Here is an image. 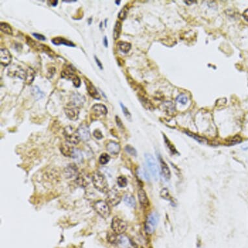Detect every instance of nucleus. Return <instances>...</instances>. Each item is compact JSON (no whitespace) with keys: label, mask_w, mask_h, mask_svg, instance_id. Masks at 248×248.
Listing matches in <instances>:
<instances>
[{"label":"nucleus","mask_w":248,"mask_h":248,"mask_svg":"<svg viewBox=\"0 0 248 248\" xmlns=\"http://www.w3.org/2000/svg\"><path fill=\"white\" fill-rule=\"evenodd\" d=\"M92 181L94 187L96 190L102 193H107L109 192L108 183L105 177L100 172H96L92 178Z\"/></svg>","instance_id":"1"},{"label":"nucleus","mask_w":248,"mask_h":248,"mask_svg":"<svg viewBox=\"0 0 248 248\" xmlns=\"http://www.w3.org/2000/svg\"><path fill=\"white\" fill-rule=\"evenodd\" d=\"M145 159L147 166L155 181H158L159 179V168L155 158L151 154L146 153Z\"/></svg>","instance_id":"2"},{"label":"nucleus","mask_w":248,"mask_h":248,"mask_svg":"<svg viewBox=\"0 0 248 248\" xmlns=\"http://www.w3.org/2000/svg\"><path fill=\"white\" fill-rule=\"evenodd\" d=\"M63 134L66 141L70 144L77 145L79 143L81 138L79 136V134L72 126L69 125L65 127L63 131Z\"/></svg>","instance_id":"3"},{"label":"nucleus","mask_w":248,"mask_h":248,"mask_svg":"<svg viewBox=\"0 0 248 248\" xmlns=\"http://www.w3.org/2000/svg\"><path fill=\"white\" fill-rule=\"evenodd\" d=\"M72 68L73 67L72 66H69L68 67H67V69L66 70H63L62 72L61 77L62 78H64V79L72 80L74 85L76 88H79L81 85V81L80 78L75 74L74 70H73Z\"/></svg>","instance_id":"4"},{"label":"nucleus","mask_w":248,"mask_h":248,"mask_svg":"<svg viewBox=\"0 0 248 248\" xmlns=\"http://www.w3.org/2000/svg\"><path fill=\"white\" fill-rule=\"evenodd\" d=\"M159 222V215L153 212L149 214L145 224L146 231L149 235L153 234Z\"/></svg>","instance_id":"5"},{"label":"nucleus","mask_w":248,"mask_h":248,"mask_svg":"<svg viewBox=\"0 0 248 248\" xmlns=\"http://www.w3.org/2000/svg\"><path fill=\"white\" fill-rule=\"evenodd\" d=\"M111 228L115 234L119 235L126 231L127 224L123 219L116 216L112 219Z\"/></svg>","instance_id":"6"},{"label":"nucleus","mask_w":248,"mask_h":248,"mask_svg":"<svg viewBox=\"0 0 248 248\" xmlns=\"http://www.w3.org/2000/svg\"><path fill=\"white\" fill-rule=\"evenodd\" d=\"M94 208L97 213L103 218L109 216L110 209L107 202L103 201H97L94 205Z\"/></svg>","instance_id":"7"},{"label":"nucleus","mask_w":248,"mask_h":248,"mask_svg":"<svg viewBox=\"0 0 248 248\" xmlns=\"http://www.w3.org/2000/svg\"><path fill=\"white\" fill-rule=\"evenodd\" d=\"M122 197L115 189H112L107 192V202L112 206H116L121 201Z\"/></svg>","instance_id":"8"},{"label":"nucleus","mask_w":248,"mask_h":248,"mask_svg":"<svg viewBox=\"0 0 248 248\" xmlns=\"http://www.w3.org/2000/svg\"><path fill=\"white\" fill-rule=\"evenodd\" d=\"M65 111L67 117L71 120L77 119L79 115V108L75 107L72 103H69L67 107L65 109Z\"/></svg>","instance_id":"9"},{"label":"nucleus","mask_w":248,"mask_h":248,"mask_svg":"<svg viewBox=\"0 0 248 248\" xmlns=\"http://www.w3.org/2000/svg\"><path fill=\"white\" fill-rule=\"evenodd\" d=\"M26 42H27V44L29 45V46H31V47H33V49H36V50L38 51H44L45 52H46L47 53H53L52 49L49 48V47H47L46 45H44V44H41L37 42H35L34 40H33L32 38H31L30 37H26Z\"/></svg>","instance_id":"10"},{"label":"nucleus","mask_w":248,"mask_h":248,"mask_svg":"<svg viewBox=\"0 0 248 248\" xmlns=\"http://www.w3.org/2000/svg\"><path fill=\"white\" fill-rule=\"evenodd\" d=\"M12 61V55L6 48L0 49V63L3 66H9Z\"/></svg>","instance_id":"11"},{"label":"nucleus","mask_w":248,"mask_h":248,"mask_svg":"<svg viewBox=\"0 0 248 248\" xmlns=\"http://www.w3.org/2000/svg\"><path fill=\"white\" fill-rule=\"evenodd\" d=\"M79 136L83 141H88L90 138V131L89 127L86 124H82L77 130Z\"/></svg>","instance_id":"12"},{"label":"nucleus","mask_w":248,"mask_h":248,"mask_svg":"<svg viewBox=\"0 0 248 248\" xmlns=\"http://www.w3.org/2000/svg\"><path fill=\"white\" fill-rule=\"evenodd\" d=\"M84 83L86 84L87 86V90L88 91V92L89 95L93 97L95 100H100V95L99 94L97 89L94 87V84L92 83L88 79H84Z\"/></svg>","instance_id":"13"},{"label":"nucleus","mask_w":248,"mask_h":248,"mask_svg":"<svg viewBox=\"0 0 248 248\" xmlns=\"http://www.w3.org/2000/svg\"><path fill=\"white\" fill-rule=\"evenodd\" d=\"M8 74L12 77H17L20 78L22 79H25L26 77V72L20 66L15 67V66H12V68L9 70Z\"/></svg>","instance_id":"14"},{"label":"nucleus","mask_w":248,"mask_h":248,"mask_svg":"<svg viewBox=\"0 0 248 248\" xmlns=\"http://www.w3.org/2000/svg\"><path fill=\"white\" fill-rule=\"evenodd\" d=\"M71 100H72V102L70 103H72L78 108L83 107L84 103L85 102V98L79 93H74L72 95Z\"/></svg>","instance_id":"15"},{"label":"nucleus","mask_w":248,"mask_h":248,"mask_svg":"<svg viewBox=\"0 0 248 248\" xmlns=\"http://www.w3.org/2000/svg\"><path fill=\"white\" fill-rule=\"evenodd\" d=\"M76 183L81 187H86L90 183L89 176L84 173H80L76 178Z\"/></svg>","instance_id":"16"},{"label":"nucleus","mask_w":248,"mask_h":248,"mask_svg":"<svg viewBox=\"0 0 248 248\" xmlns=\"http://www.w3.org/2000/svg\"><path fill=\"white\" fill-rule=\"evenodd\" d=\"M159 162H160V167H161L162 174L163 176L165 177V178H166L167 180H169L171 178L170 169H169L168 166L164 161V160L162 159L160 156V157L159 156Z\"/></svg>","instance_id":"17"},{"label":"nucleus","mask_w":248,"mask_h":248,"mask_svg":"<svg viewBox=\"0 0 248 248\" xmlns=\"http://www.w3.org/2000/svg\"><path fill=\"white\" fill-rule=\"evenodd\" d=\"M78 168L75 164H70L65 169V175L66 178H72L77 174Z\"/></svg>","instance_id":"18"},{"label":"nucleus","mask_w":248,"mask_h":248,"mask_svg":"<svg viewBox=\"0 0 248 248\" xmlns=\"http://www.w3.org/2000/svg\"><path fill=\"white\" fill-rule=\"evenodd\" d=\"M92 108V110L96 116H103L106 115L108 113V110L107 107L103 104H95Z\"/></svg>","instance_id":"19"},{"label":"nucleus","mask_w":248,"mask_h":248,"mask_svg":"<svg viewBox=\"0 0 248 248\" xmlns=\"http://www.w3.org/2000/svg\"><path fill=\"white\" fill-rule=\"evenodd\" d=\"M52 42L56 46H60V45H65L69 47H75V45L72 42H71L68 40H66L62 37H55L52 40Z\"/></svg>","instance_id":"20"},{"label":"nucleus","mask_w":248,"mask_h":248,"mask_svg":"<svg viewBox=\"0 0 248 248\" xmlns=\"http://www.w3.org/2000/svg\"><path fill=\"white\" fill-rule=\"evenodd\" d=\"M108 151L112 155H118L120 151V146L114 141H110L107 145Z\"/></svg>","instance_id":"21"},{"label":"nucleus","mask_w":248,"mask_h":248,"mask_svg":"<svg viewBox=\"0 0 248 248\" xmlns=\"http://www.w3.org/2000/svg\"><path fill=\"white\" fill-rule=\"evenodd\" d=\"M138 196L139 201H140L142 206L144 207H146L148 206L149 205H150V202H149V200H148L147 196L146 195V192L143 189L140 188L138 190Z\"/></svg>","instance_id":"22"},{"label":"nucleus","mask_w":248,"mask_h":248,"mask_svg":"<svg viewBox=\"0 0 248 248\" xmlns=\"http://www.w3.org/2000/svg\"><path fill=\"white\" fill-rule=\"evenodd\" d=\"M74 148L72 146H69L68 144H62L61 147V153L66 156V157H72V155L74 153Z\"/></svg>","instance_id":"23"},{"label":"nucleus","mask_w":248,"mask_h":248,"mask_svg":"<svg viewBox=\"0 0 248 248\" xmlns=\"http://www.w3.org/2000/svg\"><path fill=\"white\" fill-rule=\"evenodd\" d=\"M162 107L165 109L166 112L169 115H172L175 112V107L174 104L172 101H166L165 102L163 103Z\"/></svg>","instance_id":"24"},{"label":"nucleus","mask_w":248,"mask_h":248,"mask_svg":"<svg viewBox=\"0 0 248 248\" xmlns=\"http://www.w3.org/2000/svg\"><path fill=\"white\" fill-rule=\"evenodd\" d=\"M118 47L119 49L124 53H127L131 48V44L129 42H119L118 43Z\"/></svg>","instance_id":"25"},{"label":"nucleus","mask_w":248,"mask_h":248,"mask_svg":"<svg viewBox=\"0 0 248 248\" xmlns=\"http://www.w3.org/2000/svg\"><path fill=\"white\" fill-rule=\"evenodd\" d=\"M121 32H122V24L118 21V22H116L114 27V29H113V38H114L115 40L118 39V38L120 36V34H121Z\"/></svg>","instance_id":"26"},{"label":"nucleus","mask_w":248,"mask_h":248,"mask_svg":"<svg viewBox=\"0 0 248 248\" xmlns=\"http://www.w3.org/2000/svg\"><path fill=\"white\" fill-rule=\"evenodd\" d=\"M124 202L128 207H134L136 206V201L134 197L130 194H127L124 197Z\"/></svg>","instance_id":"27"},{"label":"nucleus","mask_w":248,"mask_h":248,"mask_svg":"<svg viewBox=\"0 0 248 248\" xmlns=\"http://www.w3.org/2000/svg\"><path fill=\"white\" fill-rule=\"evenodd\" d=\"M0 30H1L3 33L9 35H12L13 33L11 25L5 22H2L0 24Z\"/></svg>","instance_id":"28"},{"label":"nucleus","mask_w":248,"mask_h":248,"mask_svg":"<svg viewBox=\"0 0 248 248\" xmlns=\"http://www.w3.org/2000/svg\"><path fill=\"white\" fill-rule=\"evenodd\" d=\"M34 78V72L32 68H29L26 72L25 81L27 84H31Z\"/></svg>","instance_id":"29"},{"label":"nucleus","mask_w":248,"mask_h":248,"mask_svg":"<svg viewBox=\"0 0 248 248\" xmlns=\"http://www.w3.org/2000/svg\"><path fill=\"white\" fill-rule=\"evenodd\" d=\"M77 162H81L83 159V157L81 151L79 149H75L74 150V153L72 157Z\"/></svg>","instance_id":"30"},{"label":"nucleus","mask_w":248,"mask_h":248,"mask_svg":"<svg viewBox=\"0 0 248 248\" xmlns=\"http://www.w3.org/2000/svg\"><path fill=\"white\" fill-rule=\"evenodd\" d=\"M31 91H32L33 95L34 96V98L36 99V100H39V99L42 98L44 96V93L42 92H41L40 90L39 89V88L37 86L33 87Z\"/></svg>","instance_id":"31"},{"label":"nucleus","mask_w":248,"mask_h":248,"mask_svg":"<svg viewBox=\"0 0 248 248\" xmlns=\"http://www.w3.org/2000/svg\"><path fill=\"white\" fill-rule=\"evenodd\" d=\"M129 12V7L127 5H125L124 7L122 9V10L119 11V12L118 13V17L119 20H124L127 16V14H128Z\"/></svg>","instance_id":"32"},{"label":"nucleus","mask_w":248,"mask_h":248,"mask_svg":"<svg viewBox=\"0 0 248 248\" xmlns=\"http://www.w3.org/2000/svg\"><path fill=\"white\" fill-rule=\"evenodd\" d=\"M185 133L187 134V135H188L190 137H192V138H194V140H197L198 142H200V143L204 144V143H205L207 142V140L205 139V138H203V137H201L200 136H198V135H197V134H194L192 133H190V132H188V131H185Z\"/></svg>","instance_id":"33"},{"label":"nucleus","mask_w":248,"mask_h":248,"mask_svg":"<svg viewBox=\"0 0 248 248\" xmlns=\"http://www.w3.org/2000/svg\"><path fill=\"white\" fill-rule=\"evenodd\" d=\"M140 100L141 101V103L143 104L144 107H145L146 108L148 109H151L153 108V106L151 104V103L147 99H146V97H143V96H140Z\"/></svg>","instance_id":"34"},{"label":"nucleus","mask_w":248,"mask_h":248,"mask_svg":"<svg viewBox=\"0 0 248 248\" xmlns=\"http://www.w3.org/2000/svg\"><path fill=\"white\" fill-rule=\"evenodd\" d=\"M160 194L161 197H162L163 199H165L166 200H169V201H170L172 200V197H171L170 194H169V190L166 188H162L161 190Z\"/></svg>","instance_id":"35"},{"label":"nucleus","mask_w":248,"mask_h":248,"mask_svg":"<svg viewBox=\"0 0 248 248\" xmlns=\"http://www.w3.org/2000/svg\"><path fill=\"white\" fill-rule=\"evenodd\" d=\"M110 156L108 154H107V153H102L100 155V158H99V161H100V164L104 165L107 164V163L110 160Z\"/></svg>","instance_id":"36"},{"label":"nucleus","mask_w":248,"mask_h":248,"mask_svg":"<svg viewBox=\"0 0 248 248\" xmlns=\"http://www.w3.org/2000/svg\"><path fill=\"white\" fill-rule=\"evenodd\" d=\"M117 183L119 187H125L127 185V180L124 176H120L117 179Z\"/></svg>","instance_id":"37"},{"label":"nucleus","mask_w":248,"mask_h":248,"mask_svg":"<svg viewBox=\"0 0 248 248\" xmlns=\"http://www.w3.org/2000/svg\"><path fill=\"white\" fill-rule=\"evenodd\" d=\"M241 142H242V138H241L240 136L237 135L235 137H232V138H231L229 141H228V143L229 145H235L237 144H239Z\"/></svg>","instance_id":"38"},{"label":"nucleus","mask_w":248,"mask_h":248,"mask_svg":"<svg viewBox=\"0 0 248 248\" xmlns=\"http://www.w3.org/2000/svg\"><path fill=\"white\" fill-rule=\"evenodd\" d=\"M125 151L127 153H129V155H131L132 156H136L137 155L136 150L133 147H132L131 146H129V145L126 146L125 147Z\"/></svg>","instance_id":"39"},{"label":"nucleus","mask_w":248,"mask_h":248,"mask_svg":"<svg viewBox=\"0 0 248 248\" xmlns=\"http://www.w3.org/2000/svg\"><path fill=\"white\" fill-rule=\"evenodd\" d=\"M177 101L183 105H186L188 101V97L185 94H181L177 97Z\"/></svg>","instance_id":"40"},{"label":"nucleus","mask_w":248,"mask_h":248,"mask_svg":"<svg viewBox=\"0 0 248 248\" xmlns=\"http://www.w3.org/2000/svg\"><path fill=\"white\" fill-rule=\"evenodd\" d=\"M120 105H121V107L122 109V111L124 112V114L125 115V116L127 118V119H131V115L130 112L128 110V109H127V107H125V106H124L122 103H120Z\"/></svg>","instance_id":"41"},{"label":"nucleus","mask_w":248,"mask_h":248,"mask_svg":"<svg viewBox=\"0 0 248 248\" xmlns=\"http://www.w3.org/2000/svg\"><path fill=\"white\" fill-rule=\"evenodd\" d=\"M93 135L94 137L97 139V140H101L103 138V134L101 133V131L99 129H96L94 133H93Z\"/></svg>","instance_id":"42"},{"label":"nucleus","mask_w":248,"mask_h":248,"mask_svg":"<svg viewBox=\"0 0 248 248\" xmlns=\"http://www.w3.org/2000/svg\"><path fill=\"white\" fill-rule=\"evenodd\" d=\"M33 35L38 40L44 41V40H46V38L44 36V35H42V34H38V33H33Z\"/></svg>","instance_id":"43"},{"label":"nucleus","mask_w":248,"mask_h":248,"mask_svg":"<svg viewBox=\"0 0 248 248\" xmlns=\"http://www.w3.org/2000/svg\"><path fill=\"white\" fill-rule=\"evenodd\" d=\"M165 142H166V144H167V146H168V147L170 149V150L172 151V152H174V153H175L176 152V150L175 149V147H174V146H172V144L169 142V141L168 140V138H166V137H165Z\"/></svg>","instance_id":"44"},{"label":"nucleus","mask_w":248,"mask_h":248,"mask_svg":"<svg viewBox=\"0 0 248 248\" xmlns=\"http://www.w3.org/2000/svg\"><path fill=\"white\" fill-rule=\"evenodd\" d=\"M118 237L115 235H110L108 237V240L111 243H115L118 241Z\"/></svg>","instance_id":"45"},{"label":"nucleus","mask_w":248,"mask_h":248,"mask_svg":"<svg viewBox=\"0 0 248 248\" xmlns=\"http://www.w3.org/2000/svg\"><path fill=\"white\" fill-rule=\"evenodd\" d=\"M94 59H95V61H96V64L97 65V66L100 68L101 70H103V65H102V64H101V62H100V61L99 60L96 56H94Z\"/></svg>","instance_id":"46"},{"label":"nucleus","mask_w":248,"mask_h":248,"mask_svg":"<svg viewBox=\"0 0 248 248\" xmlns=\"http://www.w3.org/2000/svg\"><path fill=\"white\" fill-rule=\"evenodd\" d=\"M242 16H243V18H244V20L248 23V9L246 10V11L244 12L243 15H242Z\"/></svg>","instance_id":"47"},{"label":"nucleus","mask_w":248,"mask_h":248,"mask_svg":"<svg viewBox=\"0 0 248 248\" xmlns=\"http://www.w3.org/2000/svg\"><path fill=\"white\" fill-rule=\"evenodd\" d=\"M47 2H48V3H50L52 6H53V7H56V5H57V4H58V3H59V1H58V0H51V1H48Z\"/></svg>","instance_id":"48"},{"label":"nucleus","mask_w":248,"mask_h":248,"mask_svg":"<svg viewBox=\"0 0 248 248\" xmlns=\"http://www.w3.org/2000/svg\"><path fill=\"white\" fill-rule=\"evenodd\" d=\"M115 118H116V123H117L118 126L119 127H122V122H121V120H120L118 116H116Z\"/></svg>","instance_id":"49"},{"label":"nucleus","mask_w":248,"mask_h":248,"mask_svg":"<svg viewBox=\"0 0 248 248\" xmlns=\"http://www.w3.org/2000/svg\"><path fill=\"white\" fill-rule=\"evenodd\" d=\"M103 45L105 46V47H108V39H107V37H104L103 40Z\"/></svg>","instance_id":"50"},{"label":"nucleus","mask_w":248,"mask_h":248,"mask_svg":"<svg viewBox=\"0 0 248 248\" xmlns=\"http://www.w3.org/2000/svg\"><path fill=\"white\" fill-rule=\"evenodd\" d=\"M184 2H185V3H187V5H192V4H194V3H196L197 2L196 1H184Z\"/></svg>","instance_id":"51"},{"label":"nucleus","mask_w":248,"mask_h":248,"mask_svg":"<svg viewBox=\"0 0 248 248\" xmlns=\"http://www.w3.org/2000/svg\"><path fill=\"white\" fill-rule=\"evenodd\" d=\"M76 1L75 0H72V1H64V2H66V3H72V2H75Z\"/></svg>","instance_id":"52"},{"label":"nucleus","mask_w":248,"mask_h":248,"mask_svg":"<svg viewBox=\"0 0 248 248\" xmlns=\"http://www.w3.org/2000/svg\"><path fill=\"white\" fill-rule=\"evenodd\" d=\"M115 3H116L117 5H119L120 4V3H121V1H120V0H119V1H115Z\"/></svg>","instance_id":"53"},{"label":"nucleus","mask_w":248,"mask_h":248,"mask_svg":"<svg viewBox=\"0 0 248 248\" xmlns=\"http://www.w3.org/2000/svg\"><path fill=\"white\" fill-rule=\"evenodd\" d=\"M92 21V18H89V19H88V24H89V25L91 24Z\"/></svg>","instance_id":"54"},{"label":"nucleus","mask_w":248,"mask_h":248,"mask_svg":"<svg viewBox=\"0 0 248 248\" xmlns=\"http://www.w3.org/2000/svg\"><path fill=\"white\" fill-rule=\"evenodd\" d=\"M107 20L106 19L105 20V27H107Z\"/></svg>","instance_id":"55"}]
</instances>
